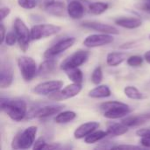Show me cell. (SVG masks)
<instances>
[{
  "mask_svg": "<svg viewBox=\"0 0 150 150\" xmlns=\"http://www.w3.org/2000/svg\"><path fill=\"white\" fill-rule=\"evenodd\" d=\"M0 107L1 110L14 121H21L27 113V105L23 99L1 98Z\"/></svg>",
  "mask_w": 150,
  "mask_h": 150,
  "instance_id": "obj_1",
  "label": "cell"
},
{
  "mask_svg": "<svg viewBox=\"0 0 150 150\" xmlns=\"http://www.w3.org/2000/svg\"><path fill=\"white\" fill-rule=\"evenodd\" d=\"M105 118L108 120L123 119L128 116L132 110L130 106L120 101H108L102 103L99 106Z\"/></svg>",
  "mask_w": 150,
  "mask_h": 150,
  "instance_id": "obj_2",
  "label": "cell"
},
{
  "mask_svg": "<svg viewBox=\"0 0 150 150\" xmlns=\"http://www.w3.org/2000/svg\"><path fill=\"white\" fill-rule=\"evenodd\" d=\"M38 127L31 126L22 132H18L13 138L11 148L13 149H31L34 142L37 134Z\"/></svg>",
  "mask_w": 150,
  "mask_h": 150,
  "instance_id": "obj_3",
  "label": "cell"
},
{
  "mask_svg": "<svg viewBox=\"0 0 150 150\" xmlns=\"http://www.w3.org/2000/svg\"><path fill=\"white\" fill-rule=\"evenodd\" d=\"M18 67L22 78L25 82L32 81L38 75V66L33 58L22 55L18 58Z\"/></svg>",
  "mask_w": 150,
  "mask_h": 150,
  "instance_id": "obj_4",
  "label": "cell"
},
{
  "mask_svg": "<svg viewBox=\"0 0 150 150\" xmlns=\"http://www.w3.org/2000/svg\"><path fill=\"white\" fill-rule=\"evenodd\" d=\"M14 32L18 37V43L22 51L25 52L29 47V43L32 40L31 29L27 27L25 23L20 18H16L13 22Z\"/></svg>",
  "mask_w": 150,
  "mask_h": 150,
  "instance_id": "obj_5",
  "label": "cell"
},
{
  "mask_svg": "<svg viewBox=\"0 0 150 150\" xmlns=\"http://www.w3.org/2000/svg\"><path fill=\"white\" fill-rule=\"evenodd\" d=\"M62 27L52 24H39L31 28L32 40H40L60 33Z\"/></svg>",
  "mask_w": 150,
  "mask_h": 150,
  "instance_id": "obj_6",
  "label": "cell"
},
{
  "mask_svg": "<svg viewBox=\"0 0 150 150\" xmlns=\"http://www.w3.org/2000/svg\"><path fill=\"white\" fill-rule=\"evenodd\" d=\"M90 56V52L86 50H77L69 57L64 59L60 65V69L63 71L72 69V68H79L83 64H84Z\"/></svg>",
  "mask_w": 150,
  "mask_h": 150,
  "instance_id": "obj_7",
  "label": "cell"
},
{
  "mask_svg": "<svg viewBox=\"0 0 150 150\" xmlns=\"http://www.w3.org/2000/svg\"><path fill=\"white\" fill-rule=\"evenodd\" d=\"M75 43H76L75 37H68V38L60 40L59 41H57L55 44H54L52 47H50L44 52V54H43L44 58L45 59L54 58L55 56L59 55L60 54L70 48Z\"/></svg>",
  "mask_w": 150,
  "mask_h": 150,
  "instance_id": "obj_8",
  "label": "cell"
},
{
  "mask_svg": "<svg viewBox=\"0 0 150 150\" xmlns=\"http://www.w3.org/2000/svg\"><path fill=\"white\" fill-rule=\"evenodd\" d=\"M113 41H114V38L112 34L100 33H94L87 36L83 41V44L86 47L93 48V47H98L109 45Z\"/></svg>",
  "mask_w": 150,
  "mask_h": 150,
  "instance_id": "obj_9",
  "label": "cell"
},
{
  "mask_svg": "<svg viewBox=\"0 0 150 150\" xmlns=\"http://www.w3.org/2000/svg\"><path fill=\"white\" fill-rule=\"evenodd\" d=\"M63 86V82L61 80H51L38 83L33 88V92L39 96H48L59 91Z\"/></svg>",
  "mask_w": 150,
  "mask_h": 150,
  "instance_id": "obj_10",
  "label": "cell"
},
{
  "mask_svg": "<svg viewBox=\"0 0 150 150\" xmlns=\"http://www.w3.org/2000/svg\"><path fill=\"white\" fill-rule=\"evenodd\" d=\"M64 107L63 105L59 104H52V105H46L37 108L33 113L31 118L34 119H46L53 115H56L59 113L62 108Z\"/></svg>",
  "mask_w": 150,
  "mask_h": 150,
  "instance_id": "obj_11",
  "label": "cell"
},
{
  "mask_svg": "<svg viewBox=\"0 0 150 150\" xmlns=\"http://www.w3.org/2000/svg\"><path fill=\"white\" fill-rule=\"evenodd\" d=\"M82 91V84L72 83L71 84L67 85L62 90L52 94V98L54 100H62V99H69L77 96Z\"/></svg>",
  "mask_w": 150,
  "mask_h": 150,
  "instance_id": "obj_12",
  "label": "cell"
},
{
  "mask_svg": "<svg viewBox=\"0 0 150 150\" xmlns=\"http://www.w3.org/2000/svg\"><path fill=\"white\" fill-rule=\"evenodd\" d=\"M81 25L84 28L94 30L96 32L101 33H108V34H119L120 31L113 25H110L107 24H104L98 21H83Z\"/></svg>",
  "mask_w": 150,
  "mask_h": 150,
  "instance_id": "obj_13",
  "label": "cell"
},
{
  "mask_svg": "<svg viewBox=\"0 0 150 150\" xmlns=\"http://www.w3.org/2000/svg\"><path fill=\"white\" fill-rule=\"evenodd\" d=\"M13 82V70L9 62H3L0 70V87L1 89L9 88Z\"/></svg>",
  "mask_w": 150,
  "mask_h": 150,
  "instance_id": "obj_14",
  "label": "cell"
},
{
  "mask_svg": "<svg viewBox=\"0 0 150 150\" xmlns=\"http://www.w3.org/2000/svg\"><path fill=\"white\" fill-rule=\"evenodd\" d=\"M43 8L48 14L55 17H63L67 12V7L62 1H47L44 3Z\"/></svg>",
  "mask_w": 150,
  "mask_h": 150,
  "instance_id": "obj_15",
  "label": "cell"
},
{
  "mask_svg": "<svg viewBox=\"0 0 150 150\" xmlns=\"http://www.w3.org/2000/svg\"><path fill=\"white\" fill-rule=\"evenodd\" d=\"M99 123L97 121H89L80 125L74 132V137L77 140L84 139L92 132L96 131L99 127Z\"/></svg>",
  "mask_w": 150,
  "mask_h": 150,
  "instance_id": "obj_16",
  "label": "cell"
},
{
  "mask_svg": "<svg viewBox=\"0 0 150 150\" xmlns=\"http://www.w3.org/2000/svg\"><path fill=\"white\" fill-rule=\"evenodd\" d=\"M85 9L79 0H70L67 5V13L73 19H80L83 17Z\"/></svg>",
  "mask_w": 150,
  "mask_h": 150,
  "instance_id": "obj_17",
  "label": "cell"
},
{
  "mask_svg": "<svg viewBox=\"0 0 150 150\" xmlns=\"http://www.w3.org/2000/svg\"><path fill=\"white\" fill-rule=\"evenodd\" d=\"M149 120H150V112L136 115V116H127L122 119L121 122L128 127H133L143 124Z\"/></svg>",
  "mask_w": 150,
  "mask_h": 150,
  "instance_id": "obj_18",
  "label": "cell"
},
{
  "mask_svg": "<svg viewBox=\"0 0 150 150\" xmlns=\"http://www.w3.org/2000/svg\"><path fill=\"white\" fill-rule=\"evenodd\" d=\"M115 24L126 29H136L142 25V21L138 18H119L115 19Z\"/></svg>",
  "mask_w": 150,
  "mask_h": 150,
  "instance_id": "obj_19",
  "label": "cell"
},
{
  "mask_svg": "<svg viewBox=\"0 0 150 150\" xmlns=\"http://www.w3.org/2000/svg\"><path fill=\"white\" fill-rule=\"evenodd\" d=\"M128 127H127L122 122H110L107 124V129L109 136H120L128 132Z\"/></svg>",
  "mask_w": 150,
  "mask_h": 150,
  "instance_id": "obj_20",
  "label": "cell"
},
{
  "mask_svg": "<svg viewBox=\"0 0 150 150\" xmlns=\"http://www.w3.org/2000/svg\"><path fill=\"white\" fill-rule=\"evenodd\" d=\"M112 95L110 88L105 84H98L94 89L91 90L88 96L91 98H105Z\"/></svg>",
  "mask_w": 150,
  "mask_h": 150,
  "instance_id": "obj_21",
  "label": "cell"
},
{
  "mask_svg": "<svg viewBox=\"0 0 150 150\" xmlns=\"http://www.w3.org/2000/svg\"><path fill=\"white\" fill-rule=\"evenodd\" d=\"M127 60V54L122 52H112L106 56V63L111 67H117Z\"/></svg>",
  "mask_w": 150,
  "mask_h": 150,
  "instance_id": "obj_22",
  "label": "cell"
},
{
  "mask_svg": "<svg viewBox=\"0 0 150 150\" xmlns=\"http://www.w3.org/2000/svg\"><path fill=\"white\" fill-rule=\"evenodd\" d=\"M55 65H56V62L54 58L46 59L38 67V75L43 76H47L50 74L54 69Z\"/></svg>",
  "mask_w": 150,
  "mask_h": 150,
  "instance_id": "obj_23",
  "label": "cell"
},
{
  "mask_svg": "<svg viewBox=\"0 0 150 150\" xmlns=\"http://www.w3.org/2000/svg\"><path fill=\"white\" fill-rule=\"evenodd\" d=\"M76 113L73 111H64L57 113L54 120L57 124H67L73 121L76 118Z\"/></svg>",
  "mask_w": 150,
  "mask_h": 150,
  "instance_id": "obj_24",
  "label": "cell"
},
{
  "mask_svg": "<svg viewBox=\"0 0 150 150\" xmlns=\"http://www.w3.org/2000/svg\"><path fill=\"white\" fill-rule=\"evenodd\" d=\"M65 73L68 78L72 83L82 84L83 80V74L79 68H72V69H67L65 70Z\"/></svg>",
  "mask_w": 150,
  "mask_h": 150,
  "instance_id": "obj_25",
  "label": "cell"
},
{
  "mask_svg": "<svg viewBox=\"0 0 150 150\" xmlns=\"http://www.w3.org/2000/svg\"><path fill=\"white\" fill-rule=\"evenodd\" d=\"M106 136H109L107 131H103V130L94 131L91 134H89L87 137L84 138V142L87 144H93L105 139Z\"/></svg>",
  "mask_w": 150,
  "mask_h": 150,
  "instance_id": "obj_26",
  "label": "cell"
},
{
  "mask_svg": "<svg viewBox=\"0 0 150 150\" xmlns=\"http://www.w3.org/2000/svg\"><path fill=\"white\" fill-rule=\"evenodd\" d=\"M109 8V4L105 2H94L89 5L90 12L94 15H100L105 12Z\"/></svg>",
  "mask_w": 150,
  "mask_h": 150,
  "instance_id": "obj_27",
  "label": "cell"
},
{
  "mask_svg": "<svg viewBox=\"0 0 150 150\" xmlns=\"http://www.w3.org/2000/svg\"><path fill=\"white\" fill-rule=\"evenodd\" d=\"M124 93L128 98L134 99V100H141V99H142L144 98L143 94L134 86H127V87H125Z\"/></svg>",
  "mask_w": 150,
  "mask_h": 150,
  "instance_id": "obj_28",
  "label": "cell"
},
{
  "mask_svg": "<svg viewBox=\"0 0 150 150\" xmlns=\"http://www.w3.org/2000/svg\"><path fill=\"white\" fill-rule=\"evenodd\" d=\"M102 81H103V70H102V68L100 66H98L92 71V74H91V82L94 84L98 85V84L101 83Z\"/></svg>",
  "mask_w": 150,
  "mask_h": 150,
  "instance_id": "obj_29",
  "label": "cell"
},
{
  "mask_svg": "<svg viewBox=\"0 0 150 150\" xmlns=\"http://www.w3.org/2000/svg\"><path fill=\"white\" fill-rule=\"evenodd\" d=\"M39 4V0H18V4L26 10H31L35 8Z\"/></svg>",
  "mask_w": 150,
  "mask_h": 150,
  "instance_id": "obj_30",
  "label": "cell"
},
{
  "mask_svg": "<svg viewBox=\"0 0 150 150\" xmlns=\"http://www.w3.org/2000/svg\"><path fill=\"white\" fill-rule=\"evenodd\" d=\"M144 59L140 55H132L127 59V63L130 67H139L142 65Z\"/></svg>",
  "mask_w": 150,
  "mask_h": 150,
  "instance_id": "obj_31",
  "label": "cell"
},
{
  "mask_svg": "<svg viewBox=\"0 0 150 150\" xmlns=\"http://www.w3.org/2000/svg\"><path fill=\"white\" fill-rule=\"evenodd\" d=\"M18 41V37L15 33V32H9L8 33H6L5 36V40L4 42L7 46L9 47H12L16 44V42Z\"/></svg>",
  "mask_w": 150,
  "mask_h": 150,
  "instance_id": "obj_32",
  "label": "cell"
},
{
  "mask_svg": "<svg viewBox=\"0 0 150 150\" xmlns=\"http://www.w3.org/2000/svg\"><path fill=\"white\" fill-rule=\"evenodd\" d=\"M47 144V143L46 142V141L42 137H40L35 141V142L33 146V149H45Z\"/></svg>",
  "mask_w": 150,
  "mask_h": 150,
  "instance_id": "obj_33",
  "label": "cell"
},
{
  "mask_svg": "<svg viewBox=\"0 0 150 150\" xmlns=\"http://www.w3.org/2000/svg\"><path fill=\"white\" fill-rule=\"evenodd\" d=\"M11 13V9L7 6H2L0 8V18L1 21H4L5 18H7Z\"/></svg>",
  "mask_w": 150,
  "mask_h": 150,
  "instance_id": "obj_34",
  "label": "cell"
},
{
  "mask_svg": "<svg viewBox=\"0 0 150 150\" xmlns=\"http://www.w3.org/2000/svg\"><path fill=\"white\" fill-rule=\"evenodd\" d=\"M112 149H140L141 147L134 146V145H118L112 146Z\"/></svg>",
  "mask_w": 150,
  "mask_h": 150,
  "instance_id": "obj_35",
  "label": "cell"
},
{
  "mask_svg": "<svg viewBox=\"0 0 150 150\" xmlns=\"http://www.w3.org/2000/svg\"><path fill=\"white\" fill-rule=\"evenodd\" d=\"M140 143L144 148H149V149H150V134L142 136V139H141V141H140Z\"/></svg>",
  "mask_w": 150,
  "mask_h": 150,
  "instance_id": "obj_36",
  "label": "cell"
},
{
  "mask_svg": "<svg viewBox=\"0 0 150 150\" xmlns=\"http://www.w3.org/2000/svg\"><path fill=\"white\" fill-rule=\"evenodd\" d=\"M139 9H140L141 11L146 12V13L150 14V1L146 0V2L141 4L139 5Z\"/></svg>",
  "mask_w": 150,
  "mask_h": 150,
  "instance_id": "obj_37",
  "label": "cell"
},
{
  "mask_svg": "<svg viewBox=\"0 0 150 150\" xmlns=\"http://www.w3.org/2000/svg\"><path fill=\"white\" fill-rule=\"evenodd\" d=\"M136 134L140 137H142L144 135H148L150 134V127H147V128H141V129H138L136 131Z\"/></svg>",
  "mask_w": 150,
  "mask_h": 150,
  "instance_id": "obj_38",
  "label": "cell"
},
{
  "mask_svg": "<svg viewBox=\"0 0 150 150\" xmlns=\"http://www.w3.org/2000/svg\"><path fill=\"white\" fill-rule=\"evenodd\" d=\"M0 32H1V41H0V43L4 44L6 35H5V27L4 25L3 21H1V24H0Z\"/></svg>",
  "mask_w": 150,
  "mask_h": 150,
  "instance_id": "obj_39",
  "label": "cell"
},
{
  "mask_svg": "<svg viewBox=\"0 0 150 150\" xmlns=\"http://www.w3.org/2000/svg\"><path fill=\"white\" fill-rule=\"evenodd\" d=\"M136 43H137V41H131V42H127V43L122 44V46L120 47V48L127 49V48H129V47H134V44H136Z\"/></svg>",
  "mask_w": 150,
  "mask_h": 150,
  "instance_id": "obj_40",
  "label": "cell"
},
{
  "mask_svg": "<svg viewBox=\"0 0 150 150\" xmlns=\"http://www.w3.org/2000/svg\"><path fill=\"white\" fill-rule=\"evenodd\" d=\"M144 59H145V61H146L148 63H149L150 64V50L147 51V52L144 54Z\"/></svg>",
  "mask_w": 150,
  "mask_h": 150,
  "instance_id": "obj_41",
  "label": "cell"
},
{
  "mask_svg": "<svg viewBox=\"0 0 150 150\" xmlns=\"http://www.w3.org/2000/svg\"><path fill=\"white\" fill-rule=\"evenodd\" d=\"M149 40H150V34H149Z\"/></svg>",
  "mask_w": 150,
  "mask_h": 150,
  "instance_id": "obj_42",
  "label": "cell"
},
{
  "mask_svg": "<svg viewBox=\"0 0 150 150\" xmlns=\"http://www.w3.org/2000/svg\"><path fill=\"white\" fill-rule=\"evenodd\" d=\"M148 1H150V0H148Z\"/></svg>",
  "mask_w": 150,
  "mask_h": 150,
  "instance_id": "obj_43",
  "label": "cell"
}]
</instances>
